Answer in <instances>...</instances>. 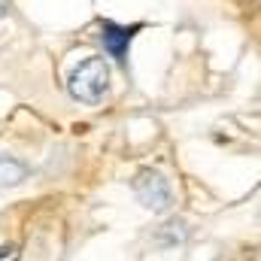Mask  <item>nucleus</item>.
I'll list each match as a JSON object with an SVG mask.
<instances>
[{
    "label": "nucleus",
    "mask_w": 261,
    "mask_h": 261,
    "mask_svg": "<svg viewBox=\"0 0 261 261\" xmlns=\"http://www.w3.org/2000/svg\"><path fill=\"white\" fill-rule=\"evenodd\" d=\"M67 88H70V94L79 103H88V107L100 103L107 88H110V67H107V61L103 58H85L70 73Z\"/></svg>",
    "instance_id": "f257e3e1"
},
{
    "label": "nucleus",
    "mask_w": 261,
    "mask_h": 261,
    "mask_svg": "<svg viewBox=\"0 0 261 261\" xmlns=\"http://www.w3.org/2000/svg\"><path fill=\"white\" fill-rule=\"evenodd\" d=\"M134 192L140 197V203L152 213H164L170 203H173V192L167 186V179L155 170H143L137 179H134Z\"/></svg>",
    "instance_id": "f03ea898"
},
{
    "label": "nucleus",
    "mask_w": 261,
    "mask_h": 261,
    "mask_svg": "<svg viewBox=\"0 0 261 261\" xmlns=\"http://www.w3.org/2000/svg\"><path fill=\"white\" fill-rule=\"evenodd\" d=\"M143 24H130V28H122L116 21H103L100 24V40H103V49L110 52V58H116V64H125L128 61V46L134 40V34L140 31Z\"/></svg>",
    "instance_id": "7ed1b4c3"
},
{
    "label": "nucleus",
    "mask_w": 261,
    "mask_h": 261,
    "mask_svg": "<svg viewBox=\"0 0 261 261\" xmlns=\"http://www.w3.org/2000/svg\"><path fill=\"white\" fill-rule=\"evenodd\" d=\"M24 176H28V167H24L21 161L0 158V189H3V186H18Z\"/></svg>",
    "instance_id": "20e7f679"
},
{
    "label": "nucleus",
    "mask_w": 261,
    "mask_h": 261,
    "mask_svg": "<svg viewBox=\"0 0 261 261\" xmlns=\"http://www.w3.org/2000/svg\"><path fill=\"white\" fill-rule=\"evenodd\" d=\"M0 261H18V249L15 246H3L0 249Z\"/></svg>",
    "instance_id": "39448f33"
},
{
    "label": "nucleus",
    "mask_w": 261,
    "mask_h": 261,
    "mask_svg": "<svg viewBox=\"0 0 261 261\" xmlns=\"http://www.w3.org/2000/svg\"><path fill=\"white\" fill-rule=\"evenodd\" d=\"M0 15H3V3H0Z\"/></svg>",
    "instance_id": "423d86ee"
}]
</instances>
